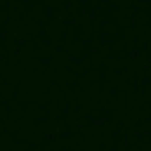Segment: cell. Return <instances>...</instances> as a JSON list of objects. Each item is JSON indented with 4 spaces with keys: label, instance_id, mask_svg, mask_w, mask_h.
Instances as JSON below:
<instances>
[]
</instances>
